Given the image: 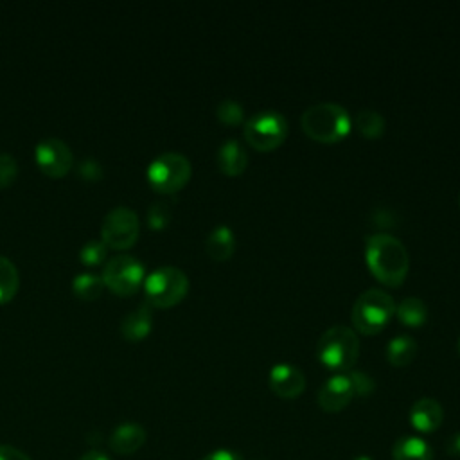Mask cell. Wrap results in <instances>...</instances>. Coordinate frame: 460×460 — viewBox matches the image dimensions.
Listing matches in <instances>:
<instances>
[{"label": "cell", "instance_id": "obj_15", "mask_svg": "<svg viewBox=\"0 0 460 460\" xmlns=\"http://www.w3.org/2000/svg\"><path fill=\"white\" fill-rule=\"evenodd\" d=\"M153 327V314L149 304H142L137 309L129 311L120 322V332L126 340L138 341L149 334Z\"/></svg>", "mask_w": 460, "mask_h": 460}, {"label": "cell", "instance_id": "obj_9", "mask_svg": "<svg viewBox=\"0 0 460 460\" xmlns=\"http://www.w3.org/2000/svg\"><path fill=\"white\" fill-rule=\"evenodd\" d=\"M101 279L113 293L128 296L133 295L144 282V266L137 257L117 255L104 264Z\"/></svg>", "mask_w": 460, "mask_h": 460}, {"label": "cell", "instance_id": "obj_12", "mask_svg": "<svg viewBox=\"0 0 460 460\" xmlns=\"http://www.w3.org/2000/svg\"><path fill=\"white\" fill-rule=\"evenodd\" d=\"M270 388L284 399L298 397L305 388V376L304 372L291 363H277L271 367L268 376Z\"/></svg>", "mask_w": 460, "mask_h": 460}, {"label": "cell", "instance_id": "obj_5", "mask_svg": "<svg viewBox=\"0 0 460 460\" xmlns=\"http://www.w3.org/2000/svg\"><path fill=\"white\" fill-rule=\"evenodd\" d=\"M144 289L149 304L156 307H169L185 296L189 279L176 266H160L144 279Z\"/></svg>", "mask_w": 460, "mask_h": 460}, {"label": "cell", "instance_id": "obj_2", "mask_svg": "<svg viewBox=\"0 0 460 460\" xmlns=\"http://www.w3.org/2000/svg\"><path fill=\"white\" fill-rule=\"evenodd\" d=\"M304 131L320 142H334L345 137L350 129L349 111L331 101H320L307 106L300 117Z\"/></svg>", "mask_w": 460, "mask_h": 460}, {"label": "cell", "instance_id": "obj_14", "mask_svg": "<svg viewBox=\"0 0 460 460\" xmlns=\"http://www.w3.org/2000/svg\"><path fill=\"white\" fill-rule=\"evenodd\" d=\"M146 442V429L138 422L119 424L110 437V447L119 455H131Z\"/></svg>", "mask_w": 460, "mask_h": 460}, {"label": "cell", "instance_id": "obj_17", "mask_svg": "<svg viewBox=\"0 0 460 460\" xmlns=\"http://www.w3.org/2000/svg\"><path fill=\"white\" fill-rule=\"evenodd\" d=\"M394 460H433L431 446L415 435L399 437L392 447Z\"/></svg>", "mask_w": 460, "mask_h": 460}, {"label": "cell", "instance_id": "obj_24", "mask_svg": "<svg viewBox=\"0 0 460 460\" xmlns=\"http://www.w3.org/2000/svg\"><path fill=\"white\" fill-rule=\"evenodd\" d=\"M216 113H217V119L225 124H237L244 117V110H243L241 102L234 101V99L219 101V104L216 108Z\"/></svg>", "mask_w": 460, "mask_h": 460}, {"label": "cell", "instance_id": "obj_18", "mask_svg": "<svg viewBox=\"0 0 460 460\" xmlns=\"http://www.w3.org/2000/svg\"><path fill=\"white\" fill-rule=\"evenodd\" d=\"M207 253L216 261H225L234 253L235 235L228 225H216L205 239Z\"/></svg>", "mask_w": 460, "mask_h": 460}, {"label": "cell", "instance_id": "obj_6", "mask_svg": "<svg viewBox=\"0 0 460 460\" xmlns=\"http://www.w3.org/2000/svg\"><path fill=\"white\" fill-rule=\"evenodd\" d=\"M190 178V162L185 155L167 151L158 155L147 167L149 183L165 194L180 190Z\"/></svg>", "mask_w": 460, "mask_h": 460}, {"label": "cell", "instance_id": "obj_30", "mask_svg": "<svg viewBox=\"0 0 460 460\" xmlns=\"http://www.w3.org/2000/svg\"><path fill=\"white\" fill-rule=\"evenodd\" d=\"M0 460H32V458L13 446L0 444Z\"/></svg>", "mask_w": 460, "mask_h": 460}, {"label": "cell", "instance_id": "obj_4", "mask_svg": "<svg viewBox=\"0 0 460 460\" xmlns=\"http://www.w3.org/2000/svg\"><path fill=\"white\" fill-rule=\"evenodd\" d=\"M395 313L390 293L379 288L365 289L352 305V322L363 332H377Z\"/></svg>", "mask_w": 460, "mask_h": 460}, {"label": "cell", "instance_id": "obj_10", "mask_svg": "<svg viewBox=\"0 0 460 460\" xmlns=\"http://www.w3.org/2000/svg\"><path fill=\"white\" fill-rule=\"evenodd\" d=\"M36 162L45 174L59 178L70 171L74 156L63 140L45 138L36 146Z\"/></svg>", "mask_w": 460, "mask_h": 460}, {"label": "cell", "instance_id": "obj_11", "mask_svg": "<svg viewBox=\"0 0 460 460\" xmlns=\"http://www.w3.org/2000/svg\"><path fill=\"white\" fill-rule=\"evenodd\" d=\"M354 397V388L349 374H332L318 390V404L325 411H340L343 410L350 399Z\"/></svg>", "mask_w": 460, "mask_h": 460}, {"label": "cell", "instance_id": "obj_23", "mask_svg": "<svg viewBox=\"0 0 460 460\" xmlns=\"http://www.w3.org/2000/svg\"><path fill=\"white\" fill-rule=\"evenodd\" d=\"M102 288H104V282L101 275H93V273H79L72 280L74 293L83 300H95L102 293Z\"/></svg>", "mask_w": 460, "mask_h": 460}, {"label": "cell", "instance_id": "obj_29", "mask_svg": "<svg viewBox=\"0 0 460 460\" xmlns=\"http://www.w3.org/2000/svg\"><path fill=\"white\" fill-rule=\"evenodd\" d=\"M77 172H79V176H83L84 180H99V178L102 176V165H101L95 158L88 156V158H83V160L79 162Z\"/></svg>", "mask_w": 460, "mask_h": 460}, {"label": "cell", "instance_id": "obj_21", "mask_svg": "<svg viewBox=\"0 0 460 460\" xmlns=\"http://www.w3.org/2000/svg\"><path fill=\"white\" fill-rule=\"evenodd\" d=\"M20 286V277L14 262L0 255V304L9 302Z\"/></svg>", "mask_w": 460, "mask_h": 460}, {"label": "cell", "instance_id": "obj_16", "mask_svg": "<svg viewBox=\"0 0 460 460\" xmlns=\"http://www.w3.org/2000/svg\"><path fill=\"white\" fill-rule=\"evenodd\" d=\"M217 164L226 174H241L248 164V153L237 138H228L217 149Z\"/></svg>", "mask_w": 460, "mask_h": 460}, {"label": "cell", "instance_id": "obj_26", "mask_svg": "<svg viewBox=\"0 0 460 460\" xmlns=\"http://www.w3.org/2000/svg\"><path fill=\"white\" fill-rule=\"evenodd\" d=\"M79 257L84 264H90V266L99 264L106 257V244L102 241H88L81 246Z\"/></svg>", "mask_w": 460, "mask_h": 460}, {"label": "cell", "instance_id": "obj_35", "mask_svg": "<svg viewBox=\"0 0 460 460\" xmlns=\"http://www.w3.org/2000/svg\"><path fill=\"white\" fill-rule=\"evenodd\" d=\"M458 350H460V338H458Z\"/></svg>", "mask_w": 460, "mask_h": 460}, {"label": "cell", "instance_id": "obj_7", "mask_svg": "<svg viewBox=\"0 0 460 460\" xmlns=\"http://www.w3.org/2000/svg\"><path fill=\"white\" fill-rule=\"evenodd\" d=\"M288 133V122L282 113L262 110L253 113L244 124V138L255 149L268 151L277 147Z\"/></svg>", "mask_w": 460, "mask_h": 460}, {"label": "cell", "instance_id": "obj_13", "mask_svg": "<svg viewBox=\"0 0 460 460\" xmlns=\"http://www.w3.org/2000/svg\"><path fill=\"white\" fill-rule=\"evenodd\" d=\"M442 417H444V410H442L440 402L433 397L417 399L411 404L410 413H408L411 426L422 433H431V431L438 429V426L442 424Z\"/></svg>", "mask_w": 460, "mask_h": 460}, {"label": "cell", "instance_id": "obj_19", "mask_svg": "<svg viewBox=\"0 0 460 460\" xmlns=\"http://www.w3.org/2000/svg\"><path fill=\"white\" fill-rule=\"evenodd\" d=\"M385 354L386 359L395 367L408 365L417 354V341L410 334H397L388 340Z\"/></svg>", "mask_w": 460, "mask_h": 460}, {"label": "cell", "instance_id": "obj_8", "mask_svg": "<svg viewBox=\"0 0 460 460\" xmlns=\"http://www.w3.org/2000/svg\"><path fill=\"white\" fill-rule=\"evenodd\" d=\"M140 221L133 208L129 207H115L111 208L101 223V241L106 246L124 250L133 246L138 237Z\"/></svg>", "mask_w": 460, "mask_h": 460}, {"label": "cell", "instance_id": "obj_22", "mask_svg": "<svg viewBox=\"0 0 460 460\" xmlns=\"http://www.w3.org/2000/svg\"><path fill=\"white\" fill-rule=\"evenodd\" d=\"M354 126L356 129L365 137H379L385 129V117L370 108H363L354 115Z\"/></svg>", "mask_w": 460, "mask_h": 460}, {"label": "cell", "instance_id": "obj_1", "mask_svg": "<svg viewBox=\"0 0 460 460\" xmlns=\"http://www.w3.org/2000/svg\"><path fill=\"white\" fill-rule=\"evenodd\" d=\"M365 257L370 271L388 286L401 284L408 273V250L392 234L376 232L368 235L365 244Z\"/></svg>", "mask_w": 460, "mask_h": 460}, {"label": "cell", "instance_id": "obj_25", "mask_svg": "<svg viewBox=\"0 0 460 460\" xmlns=\"http://www.w3.org/2000/svg\"><path fill=\"white\" fill-rule=\"evenodd\" d=\"M171 221V207L165 201H155L147 208V225L153 230H162L169 225Z\"/></svg>", "mask_w": 460, "mask_h": 460}, {"label": "cell", "instance_id": "obj_20", "mask_svg": "<svg viewBox=\"0 0 460 460\" xmlns=\"http://www.w3.org/2000/svg\"><path fill=\"white\" fill-rule=\"evenodd\" d=\"M397 318L406 325H420L426 320L428 307L419 296H406L395 305Z\"/></svg>", "mask_w": 460, "mask_h": 460}, {"label": "cell", "instance_id": "obj_33", "mask_svg": "<svg viewBox=\"0 0 460 460\" xmlns=\"http://www.w3.org/2000/svg\"><path fill=\"white\" fill-rule=\"evenodd\" d=\"M79 460H111V458L102 451H88Z\"/></svg>", "mask_w": 460, "mask_h": 460}, {"label": "cell", "instance_id": "obj_31", "mask_svg": "<svg viewBox=\"0 0 460 460\" xmlns=\"http://www.w3.org/2000/svg\"><path fill=\"white\" fill-rule=\"evenodd\" d=\"M201 460H243L239 453L232 449H214L208 455H205Z\"/></svg>", "mask_w": 460, "mask_h": 460}, {"label": "cell", "instance_id": "obj_27", "mask_svg": "<svg viewBox=\"0 0 460 460\" xmlns=\"http://www.w3.org/2000/svg\"><path fill=\"white\" fill-rule=\"evenodd\" d=\"M18 174V164L13 155L0 153V189L7 187Z\"/></svg>", "mask_w": 460, "mask_h": 460}, {"label": "cell", "instance_id": "obj_3", "mask_svg": "<svg viewBox=\"0 0 460 460\" xmlns=\"http://www.w3.org/2000/svg\"><path fill=\"white\" fill-rule=\"evenodd\" d=\"M316 352L327 368L336 372L349 370L358 359L359 338L347 325H332L322 332Z\"/></svg>", "mask_w": 460, "mask_h": 460}, {"label": "cell", "instance_id": "obj_34", "mask_svg": "<svg viewBox=\"0 0 460 460\" xmlns=\"http://www.w3.org/2000/svg\"><path fill=\"white\" fill-rule=\"evenodd\" d=\"M354 460H372L370 456H367V455H359V456H356Z\"/></svg>", "mask_w": 460, "mask_h": 460}, {"label": "cell", "instance_id": "obj_32", "mask_svg": "<svg viewBox=\"0 0 460 460\" xmlns=\"http://www.w3.org/2000/svg\"><path fill=\"white\" fill-rule=\"evenodd\" d=\"M446 451L453 456H460V433H455L446 442Z\"/></svg>", "mask_w": 460, "mask_h": 460}, {"label": "cell", "instance_id": "obj_28", "mask_svg": "<svg viewBox=\"0 0 460 460\" xmlns=\"http://www.w3.org/2000/svg\"><path fill=\"white\" fill-rule=\"evenodd\" d=\"M347 374L350 377V383H352V388H354V395H368V394H372L376 383H374V379L368 374H365L361 370H350Z\"/></svg>", "mask_w": 460, "mask_h": 460}]
</instances>
